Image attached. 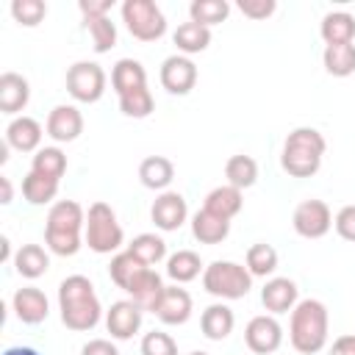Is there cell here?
<instances>
[{"instance_id": "6da1fadb", "label": "cell", "mask_w": 355, "mask_h": 355, "mask_svg": "<svg viewBox=\"0 0 355 355\" xmlns=\"http://www.w3.org/2000/svg\"><path fill=\"white\" fill-rule=\"evenodd\" d=\"M58 311H61V322L69 330H92L100 322V300L94 294V286L86 275H69L61 280L58 286Z\"/></svg>"}, {"instance_id": "7a4b0ae2", "label": "cell", "mask_w": 355, "mask_h": 355, "mask_svg": "<svg viewBox=\"0 0 355 355\" xmlns=\"http://www.w3.org/2000/svg\"><path fill=\"white\" fill-rule=\"evenodd\" d=\"M324 150L327 141L316 128H294L283 141L280 166L291 178H311L319 172Z\"/></svg>"}, {"instance_id": "3957f363", "label": "cell", "mask_w": 355, "mask_h": 355, "mask_svg": "<svg viewBox=\"0 0 355 355\" xmlns=\"http://www.w3.org/2000/svg\"><path fill=\"white\" fill-rule=\"evenodd\" d=\"M80 230H86V214L75 200H58L44 225V244L50 252L67 258L80 250Z\"/></svg>"}, {"instance_id": "277c9868", "label": "cell", "mask_w": 355, "mask_h": 355, "mask_svg": "<svg viewBox=\"0 0 355 355\" xmlns=\"http://www.w3.org/2000/svg\"><path fill=\"white\" fill-rule=\"evenodd\" d=\"M288 341L302 355H316L327 344V308L319 300H300L291 311Z\"/></svg>"}, {"instance_id": "5b68a950", "label": "cell", "mask_w": 355, "mask_h": 355, "mask_svg": "<svg viewBox=\"0 0 355 355\" xmlns=\"http://www.w3.org/2000/svg\"><path fill=\"white\" fill-rule=\"evenodd\" d=\"M202 288L219 300H241L252 288V275L236 261H214L202 269Z\"/></svg>"}, {"instance_id": "8992f818", "label": "cell", "mask_w": 355, "mask_h": 355, "mask_svg": "<svg viewBox=\"0 0 355 355\" xmlns=\"http://www.w3.org/2000/svg\"><path fill=\"white\" fill-rule=\"evenodd\" d=\"M83 239L89 244V250L100 252V255H111L122 247V227L116 222V214L108 202H92L89 205V214H86V230H83Z\"/></svg>"}, {"instance_id": "52a82bcc", "label": "cell", "mask_w": 355, "mask_h": 355, "mask_svg": "<svg viewBox=\"0 0 355 355\" xmlns=\"http://www.w3.org/2000/svg\"><path fill=\"white\" fill-rule=\"evenodd\" d=\"M122 22L128 25L130 36L139 42H155L166 33V17L153 0H125Z\"/></svg>"}, {"instance_id": "ba28073f", "label": "cell", "mask_w": 355, "mask_h": 355, "mask_svg": "<svg viewBox=\"0 0 355 355\" xmlns=\"http://www.w3.org/2000/svg\"><path fill=\"white\" fill-rule=\"evenodd\" d=\"M67 92L78 103H97L105 92V72L94 61H75L67 69Z\"/></svg>"}, {"instance_id": "9c48e42d", "label": "cell", "mask_w": 355, "mask_h": 355, "mask_svg": "<svg viewBox=\"0 0 355 355\" xmlns=\"http://www.w3.org/2000/svg\"><path fill=\"white\" fill-rule=\"evenodd\" d=\"M291 225L302 239H322L333 227V214L324 200H302L294 208Z\"/></svg>"}, {"instance_id": "30bf717a", "label": "cell", "mask_w": 355, "mask_h": 355, "mask_svg": "<svg viewBox=\"0 0 355 355\" xmlns=\"http://www.w3.org/2000/svg\"><path fill=\"white\" fill-rule=\"evenodd\" d=\"M244 341L255 355H272L283 341V327L272 313L252 316L244 327Z\"/></svg>"}, {"instance_id": "8fae6325", "label": "cell", "mask_w": 355, "mask_h": 355, "mask_svg": "<svg viewBox=\"0 0 355 355\" xmlns=\"http://www.w3.org/2000/svg\"><path fill=\"white\" fill-rule=\"evenodd\" d=\"M161 86L169 94H189L197 83V67L189 55H169L161 64Z\"/></svg>"}, {"instance_id": "7c38bea8", "label": "cell", "mask_w": 355, "mask_h": 355, "mask_svg": "<svg viewBox=\"0 0 355 355\" xmlns=\"http://www.w3.org/2000/svg\"><path fill=\"white\" fill-rule=\"evenodd\" d=\"M105 327L111 333V338L116 341H128L139 333L141 327V308L133 302V300H119L108 308L105 313Z\"/></svg>"}, {"instance_id": "4fadbf2b", "label": "cell", "mask_w": 355, "mask_h": 355, "mask_svg": "<svg viewBox=\"0 0 355 355\" xmlns=\"http://www.w3.org/2000/svg\"><path fill=\"white\" fill-rule=\"evenodd\" d=\"M44 130H47V136H50L53 141H58V144L75 141V139L83 133V114H80L75 105H55V108L47 114Z\"/></svg>"}, {"instance_id": "5bb4252c", "label": "cell", "mask_w": 355, "mask_h": 355, "mask_svg": "<svg viewBox=\"0 0 355 355\" xmlns=\"http://www.w3.org/2000/svg\"><path fill=\"white\" fill-rule=\"evenodd\" d=\"M150 216H153V222H155L158 230H166V233L178 230L186 222V216H189V208H186L183 194H178V191L158 194L155 202H153V208H150Z\"/></svg>"}, {"instance_id": "9a60e30c", "label": "cell", "mask_w": 355, "mask_h": 355, "mask_svg": "<svg viewBox=\"0 0 355 355\" xmlns=\"http://www.w3.org/2000/svg\"><path fill=\"white\" fill-rule=\"evenodd\" d=\"M11 308H14V313H17V319L22 324H39L50 313V302H47L44 291L36 288V286L17 288L14 297H11Z\"/></svg>"}, {"instance_id": "2e32d148", "label": "cell", "mask_w": 355, "mask_h": 355, "mask_svg": "<svg viewBox=\"0 0 355 355\" xmlns=\"http://www.w3.org/2000/svg\"><path fill=\"white\" fill-rule=\"evenodd\" d=\"M153 313L164 322V324H183L189 322L191 316V294L186 288H178V286H166L161 300L155 302Z\"/></svg>"}, {"instance_id": "e0dca14e", "label": "cell", "mask_w": 355, "mask_h": 355, "mask_svg": "<svg viewBox=\"0 0 355 355\" xmlns=\"http://www.w3.org/2000/svg\"><path fill=\"white\" fill-rule=\"evenodd\" d=\"M164 280H161V275L155 272V269H141L139 275H136V280L125 288V294L141 308V311H153L155 308V302L161 300V294H164Z\"/></svg>"}, {"instance_id": "ac0fdd59", "label": "cell", "mask_w": 355, "mask_h": 355, "mask_svg": "<svg viewBox=\"0 0 355 355\" xmlns=\"http://www.w3.org/2000/svg\"><path fill=\"white\" fill-rule=\"evenodd\" d=\"M261 302L269 313H288L297 305V283L288 277H272L261 288Z\"/></svg>"}, {"instance_id": "d6986e66", "label": "cell", "mask_w": 355, "mask_h": 355, "mask_svg": "<svg viewBox=\"0 0 355 355\" xmlns=\"http://www.w3.org/2000/svg\"><path fill=\"white\" fill-rule=\"evenodd\" d=\"M39 141H42V125L33 119V116H14L6 128V144L19 150V153H33L39 150Z\"/></svg>"}, {"instance_id": "ffe728a7", "label": "cell", "mask_w": 355, "mask_h": 355, "mask_svg": "<svg viewBox=\"0 0 355 355\" xmlns=\"http://www.w3.org/2000/svg\"><path fill=\"white\" fill-rule=\"evenodd\" d=\"M31 100V86L19 72H3L0 75V111L3 114H17L28 105Z\"/></svg>"}, {"instance_id": "44dd1931", "label": "cell", "mask_w": 355, "mask_h": 355, "mask_svg": "<svg viewBox=\"0 0 355 355\" xmlns=\"http://www.w3.org/2000/svg\"><path fill=\"white\" fill-rule=\"evenodd\" d=\"M227 233H230V219H222L205 208H200L191 216V236L200 244H219L227 239Z\"/></svg>"}, {"instance_id": "7402d4cb", "label": "cell", "mask_w": 355, "mask_h": 355, "mask_svg": "<svg viewBox=\"0 0 355 355\" xmlns=\"http://www.w3.org/2000/svg\"><path fill=\"white\" fill-rule=\"evenodd\" d=\"M233 324H236V316L233 311L225 305V302H214L202 311L200 316V327H202V336L211 338V341H222L233 333Z\"/></svg>"}, {"instance_id": "603a6c76", "label": "cell", "mask_w": 355, "mask_h": 355, "mask_svg": "<svg viewBox=\"0 0 355 355\" xmlns=\"http://www.w3.org/2000/svg\"><path fill=\"white\" fill-rule=\"evenodd\" d=\"M241 205H244L241 189H236V186H230V183L211 189V191L205 194V202H202L205 211H211V214H216V216H222V219H233V216L241 211Z\"/></svg>"}, {"instance_id": "cb8c5ba5", "label": "cell", "mask_w": 355, "mask_h": 355, "mask_svg": "<svg viewBox=\"0 0 355 355\" xmlns=\"http://www.w3.org/2000/svg\"><path fill=\"white\" fill-rule=\"evenodd\" d=\"M319 33L324 39V47L327 44H349L355 39V17L347 11H330L322 17Z\"/></svg>"}, {"instance_id": "d4e9b609", "label": "cell", "mask_w": 355, "mask_h": 355, "mask_svg": "<svg viewBox=\"0 0 355 355\" xmlns=\"http://www.w3.org/2000/svg\"><path fill=\"white\" fill-rule=\"evenodd\" d=\"M14 269H17V275L36 280L50 269V255L42 244H22L14 255Z\"/></svg>"}, {"instance_id": "484cf974", "label": "cell", "mask_w": 355, "mask_h": 355, "mask_svg": "<svg viewBox=\"0 0 355 355\" xmlns=\"http://www.w3.org/2000/svg\"><path fill=\"white\" fill-rule=\"evenodd\" d=\"M111 86L119 94L130 92V89H139V86H147V69L141 67V61L136 58H119L111 69Z\"/></svg>"}, {"instance_id": "4316f807", "label": "cell", "mask_w": 355, "mask_h": 355, "mask_svg": "<svg viewBox=\"0 0 355 355\" xmlns=\"http://www.w3.org/2000/svg\"><path fill=\"white\" fill-rule=\"evenodd\" d=\"M172 178H175V166L164 155H147L139 164V180L153 191H164L172 183Z\"/></svg>"}, {"instance_id": "83f0119b", "label": "cell", "mask_w": 355, "mask_h": 355, "mask_svg": "<svg viewBox=\"0 0 355 355\" xmlns=\"http://www.w3.org/2000/svg\"><path fill=\"white\" fill-rule=\"evenodd\" d=\"M172 42L175 47L183 53V55H194V53H202L208 44H211V28L200 25V22H183L178 25V31L172 33Z\"/></svg>"}, {"instance_id": "f1b7e54d", "label": "cell", "mask_w": 355, "mask_h": 355, "mask_svg": "<svg viewBox=\"0 0 355 355\" xmlns=\"http://www.w3.org/2000/svg\"><path fill=\"white\" fill-rule=\"evenodd\" d=\"M322 64L333 78H349L355 72V44H327L322 53Z\"/></svg>"}, {"instance_id": "f546056e", "label": "cell", "mask_w": 355, "mask_h": 355, "mask_svg": "<svg viewBox=\"0 0 355 355\" xmlns=\"http://www.w3.org/2000/svg\"><path fill=\"white\" fill-rule=\"evenodd\" d=\"M225 178L236 189H250L258 180V164L252 155H230L225 164Z\"/></svg>"}, {"instance_id": "4dcf8cb0", "label": "cell", "mask_w": 355, "mask_h": 355, "mask_svg": "<svg viewBox=\"0 0 355 355\" xmlns=\"http://www.w3.org/2000/svg\"><path fill=\"white\" fill-rule=\"evenodd\" d=\"M55 194H58V180H50V178L36 175V172H28L22 178V197L31 205H47L55 200Z\"/></svg>"}, {"instance_id": "1f68e13d", "label": "cell", "mask_w": 355, "mask_h": 355, "mask_svg": "<svg viewBox=\"0 0 355 355\" xmlns=\"http://www.w3.org/2000/svg\"><path fill=\"white\" fill-rule=\"evenodd\" d=\"M244 266H247V272L252 277H266V275H272L277 269V250L272 244H266V241H258V244H252L247 250Z\"/></svg>"}, {"instance_id": "d6a6232c", "label": "cell", "mask_w": 355, "mask_h": 355, "mask_svg": "<svg viewBox=\"0 0 355 355\" xmlns=\"http://www.w3.org/2000/svg\"><path fill=\"white\" fill-rule=\"evenodd\" d=\"M31 172L44 175L50 180H61V175L67 172V155L58 147H39L31 161Z\"/></svg>"}, {"instance_id": "836d02e7", "label": "cell", "mask_w": 355, "mask_h": 355, "mask_svg": "<svg viewBox=\"0 0 355 355\" xmlns=\"http://www.w3.org/2000/svg\"><path fill=\"white\" fill-rule=\"evenodd\" d=\"M128 252H130L133 258H139L144 266H153V263L164 261V255H166V241H164L161 236H155V233H141V236H136V239L128 244Z\"/></svg>"}, {"instance_id": "e575fe53", "label": "cell", "mask_w": 355, "mask_h": 355, "mask_svg": "<svg viewBox=\"0 0 355 355\" xmlns=\"http://www.w3.org/2000/svg\"><path fill=\"white\" fill-rule=\"evenodd\" d=\"M200 272H202L200 255L191 252V250H178V252L169 255V261H166V275L175 280V286H178V283H189V280H194Z\"/></svg>"}, {"instance_id": "d590c367", "label": "cell", "mask_w": 355, "mask_h": 355, "mask_svg": "<svg viewBox=\"0 0 355 355\" xmlns=\"http://www.w3.org/2000/svg\"><path fill=\"white\" fill-rule=\"evenodd\" d=\"M227 14H230V3L227 0H191V6H189L191 22H200L205 28L225 22Z\"/></svg>"}, {"instance_id": "8d00e7d4", "label": "cell", "mask_w": 355, "mask_h": 355, "mask_svg": "<svg viewBox=\"0 0 355 355\" xmlns=\"http://www.w3.org/2000/svg\"><path fill=\"white\" fill-rule=\"evenodd\" d=\"M141 269H147V266L125 250V252H116V255L111 258V263H108V277H111V280L125 291V288L136 280V275H139Z\"/></svg>"}, {"instance_id": "74e56055", "label": "cell", "mask_w": 355, "mask_h": 355, "mask_svg": "<svg viewBox=\"0 0 355 355\" xmlns=\"http://www.w3.org/2000/svg\"><path fill=\"white\" fill-rule=\"evenodd\" d=\"M153 94L147 86H139V89H130L125 94H119V111L125 116H133V119H144L153 114Z\"/></svg>"}, {"instance_id": "f35d334b", "label": "cell", "mask_w": 355, "mask_h": 355, "mask_svg": "<svg viewBox=\"0 0 355 355\" xmlns=\"http://www.w3.org/2000/svg\"><path fill=\"white\" fill-rule=\"evenodd\" d=\"M86 28H89V33H92V47H94V53H108V50L116 44V25H114L108 17L86 19Z\"/></svg>"}, {"instance_id": "ab89813d", "label": "cell", "mask_w": 355, "mask_h": 355, "mask_svg": "<svg viewBox=\"0 0 355 355\" xmlns=\"http://www.w3.org/2000/svg\"><path fill=\"white\" fill-rule=\"evenodd\" d=\"M44 14H47V6L42 0H14L11 3V17L25 28L39 25L44 19Z\"/></svg>"}, {"instance_id": "60d3db41", "label": "cell", "mask_w": 355, "mask_h": 355, "mask_svg": "<svg viewBox=\"0 0 355 355\" xmlns=\"http://www.w3.org/2000/svg\"><path fill=\"white\" fill-rule=\"evenodd\" d=\"M141 355H178V344L169 333L164 330H153V333H144L141 338Z\"/></svg>"}, {"instance_id": "b9f144b4", "label": "cell", "mask_w": 355, "mask_h": 355, "mask_svg": "<svg viewBox=\"0 0 355 355\" xmlns=\"http://www.w3.org/2000/svg\"><path fill=\"white\" fill-rule=\"evenodd\" d=\"M333 227L341 239L355 241V205H344L336 216H333Z\"/></svg>"}, {"instance_id": "7bdbcfd3", "label": "cell", "mask_w": 355, "mask_h": 355, "mask_svg": "<svg viewBox=\"0 0 355 355\" xmlns=\"http://www.w3.org/2000/svg\"><path fill=\"white\" fill-rule=\"evenodd\" d=\"M275 8H277L275 0H241L239 3V11L250 19H266L275 14Z\"/></svg>"}, {"instance_id": "ee69618b", "label": "cell", "mask_w": 355, "mask_h": 355, "mask_svg": "<svg viewBox=\"0 0 355 355\" xmlns=\"http://www.w3.org/2000/svg\"><path fill=\"white\" fill-rule=\"evenodd\" d=\"M111 0H80L78 3V8H80V14H83V19H94V17H108V11H111Z\"/></svg>"}, {"instance_id": "f6af8a7d", "label": "cell", "mask_w": 355, "mask_h": 355, "mask_svg": "<svg viewBox=\"0 0 355 355\" xmlns=\"http://www.w3.org/2000/svg\"><path fill=\"white\" fill-rule=\"evenodd\" d=\"M80 355H119V349L108 338H92L80 347Z\"/></svg>"}, {"instance_id": "bcb514c9", "label": "cell", "mask_w": 355, "mask_h": 355, "mask_svg": "<svg viewBox=\"0 0 355 355\" xmlns=\"http://www.w3.org/2000/svg\"><path fill=\"white\" fill-rule=\"evenodd\" d=\"M330 355H355V336L347 333V336H338L330 347Z\"/></svg>"}, {"instance_id": "7dc6e473", "label": "cell", "mask_w": 355, "mask_h": 355, "mask_svg": "<svg viewBox=\"0 0 355 355\" xmlns=\"http://www.w3.org/2000/svg\"><path fill=\"white\" fill-rule=\"evenodd\" d=\"M0 191H3V194H0V202L8 205V202H11V180H8L6 175L0 178Z\"/></svg>"}, {"instance_id": "c3c4849f", "label": "cell", "mask_w": 355, "mask_h": 355, "mask_svg": "<svg viewBox=\"0 0 355 355\" xmlns=\"http://www.w3.org/2000/svg\"><path fill=\"white\" fill-rule=\"evenodd\" d=\"M3 355H39L33 347H8Z\"/></svg>"}, {"instance_id": "681fc988", "label": "cell", "mask_w": 355, "mask_h": 355, "mask_svg": "<svg viewBox=\"0 0 355 355\" xmlns=\"http://www.w3.org/2000/svg\"><path fill=\"white\" fill-rule=\"evenodd\" d=\"M0 244H3V261H8V255H11V241L3 236V239H0Z\"/></svg>"}, {"instance_id": "f907efd6", "label": "cell", "mask_w": 355, "mask_h": 355, "mask_svg": "<svg viewBox=\"0 0 355 355\" xmlns=\"http://www.w3.org/2000/svg\"><path fill=\"white\" fill-rule=\"evenodd\" d=\"M189 355H208V352H202V349H194V352H189Z\"/></svg>"}]
</instances>
